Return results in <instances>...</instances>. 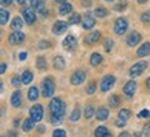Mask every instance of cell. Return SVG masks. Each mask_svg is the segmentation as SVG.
<instances>
[{"label":"cell","mask_w":150,"mask_h":137,"mask_svg":"<svg viewBox=\"0 0 150 137\" xmlns=\"http://www.w3.org/2000/svg\"><path fill=\"white\" fill-rule=\"evenodd\" d=\"M65 110H66V104H65L59 97H54V99L50 101L51 117H64Z\"/></svg>","instance_id":"1"},{"label":"cell","mask_w":150,"mask_h":137,"mask_svg":"<svg viewBox=\"0 0 150 137\" xmlns=\"http://www.w3.org/2000/svg\"><path fill=\"white\" fill-rule=\"evenodd\" d=\"M41 88H43V96H44V97H51V96L54 95L55 85H54V81H52L51 78L43 80V82H41Z\"/></svg>","instance_id":"2"},{"label":"cell","mask_w":150,"mask_h":137,"mask_svg":"<svg viewBox=\"0 0 150 137\" xmlns=\"http://www.w3.org/2000/svg\"><path fill=\"white\" fill-rule=\"evenodd\" d=\"M146 68H147V62L145 60H141V62H137V63L131 66L129 68V75L131 77H138V75H141L143 71H145Z\"/></svg>","instance_id":"3"},{"label":"cell","mask_w":150,"mask_h":137,"mask_svg":"<svg viewBox=\"0 0 150 137\" xmlns=\"http://www.w3.org/2000/svg\"><path fill=\"white\" fill-rule=\"evenodd\" d=\"M30 114V118L35 121V122H40L43 119V115H44V110H43V106L41 104H35L29 111Z\"/></svg>","instance_id":"4"},{"label":"cell","mask_w":150,"mask_h":137,"mask_svg":"<svg viewBox=\"0 0 150 137\" xmlns=\"http://www.w3.org/2000/svg\"><path fill=\"white\" fill-rule=\"evenodd\" d=\"M114 82H116V78H114V75H112V74L105 75V77L102 78V81H100V91H102V92L110 91V89L113 88Z\"/></svg>","instance_id":"5"},{"label":"cell","mask_w":150,"mask_h":137,"mask_svg":"<svg viewBox=\"0 0 150 137\" xmlns=\"http://www.w3.org/2000/svg\"><path fill=\"white\" fill-rule=\"evenodd\" d=\"M128 29V22L125 18H118L116 22H114V33L116 34H124V33L127 32Z\"/></svg>","instance_id":"6"},{"label":"cell","mask_w":150,"mask_h":137,"mask_svg":"<svg viewBox=\"0 0 150 137\" xmlns=\"http://www.w3.org/2000/svg\"><path fill=\"white\" fill-rule=\"evenodd\" d=\"M21 13L23 15V19H25V22L28 25H32L35 21H36V15H35V11H33L32 7H23L21 10Z\"/></svg>","instance_id":"7"},{"label":"cell","mask_w":150,"mask_h":137,"mask_svg":"<svg viewBox=\"0 0 150 137\" xmlns=\"http://www.w3.org/2000/svg\"><path fill=\"white\" fill-rule=\"evenodd\" d=\"M8 40L11 44H14V45H18V44H22L23 40H25V34H23L21 30H14L11 34H10Z\"/></svg>","instance_id":"8"},{"label":"cell","mask_w":150,"mask_h":137,"mask_svg":"<svg viewBox=\"0 0 150 137\" xmlns=\"http://www.w3.org/2000/svg\"><path fill=\"white\" fill-rule=\"evenodd\" d=\"M62 45H64L65 50L73 51V50H76V47H77V40H76V37H74V36L69 34V36L65 37V40H64V43H62Z\"/></svg>","instance_id":"9"},{"label":"cell","mask_w":150,"mask_h":137,"mask_svg":"<svg viewBox=\"0 0 150 137\" xmlns=\"http://www.w3.org/2000/svg\"><path fill=\"white\" fill-rule=\"evenodd\" d=\"M86 80V73L83 71V70H77V71H74L72 74V77H70V82H72V85H80L83 84Z\"/></svg>","instance_id":"10"},{"label":"cell","mask_w":150,"mask_h":137,"mask_svg":"<svg viewBox=\"0 0 150 137\" xmlns=\"http://www.w3.org/2000/svg\"><path fill=\"white\" fill-rule=\"evenodd\" d=\"M68 26H69L68 22L58 21V22H55L54 26H52V33L57 34V36H59V34H62V33H65L66 30H68Z\"/></svg>","instance_id":"11"},{"label":"cell","mask_w":150,"mask_h":137,"mask_svg":"<svg viewBox=\"0 0 150 137\" xmlns=\"http://www.w3.org/2000/svg\"><path fill=\"white\" fill-rule=\"evenodd\" d=\"M135 91H137V82H135V81H128L127 84L124 85V88H123L124 95L127 96L128 99H131L132 96H134Z\"/></svg>","instance_id":"12"},{"label":"cell","mask_w":150,"mask_h":137,"mask_svg":"<svg viewBox=\"0 0 150 137\" xmlns=\"http://www.w3.org/2000/svg\"><path fill=\"white\" fill-rule=\"evenodd\" d=\"M142 40V36H141V33H138V32H132L129 36L127 37V44L129 47H135L139 43V41Z\"/></svg>","instance_id":"13"},{"label":"cell","mask_w":150,"mask_h":137,"mask_svg":"<svg viewBox=\"0 0 150 137\" xmlns=\"http://www.w3.org/2000/svg\"><path fill=\"white\" fill-rule=\"evenodd\" d=\"M137 55L139 58H143V56H147L150 55V43H145V44H142L137 51Z\"/></svg>","instance_id":"14"},{"label":"cell","mask_w":150,"mask_h":137,"mask_svg":"<svg viewBox=\"0 0 150 137\" xmlns=\"http://www.w3.org/2000/svg\"><path fill=\"white\" fill-rule=\"evenodd\" d=\"M81 25L86 30H90V29H92V27L95 26V19L91 18L90 15H87L84 19H81Z\"/></svg>","instance_id":"15"},{"label":"cell","mask_w":150,"mask_h":137,"mask_svg":"<svg viewBox=\"0 0 150 137\" xmlns=\"http://www.w3.org/2000/svg\"><path fill=\"white\" fill-rule=\"evenodd\" d=\"M100 38V32H98V30H94L92 33H90L88 36H87L86 41L88 43V44H95L96 41H99Z\"/></svg>","instance_id":"16"},{"label":"cell","mask_w":150,"mask_h":137,"mask_svg":"<svg viewBox=\"0 0 150 137\" xmlns=\"http://www.w3.org/2000/svg\"><path fill=\"white\" fill-rule=\"evenodd\" d=\"M109 118V110L105 108V107H100L98 111H96V119L99 121H106Z\"/></svg>","instance_id":"17"},{"label":"cell","mask_w":150,"mask_h":137,"mask_svg":"<svg viewBox=\"0 0 150 137\" xmlns=\"http://www.w3.org/2000/svg\"><path fill=\"white\" fill-rule=\"evenodd\" d=\"M11 104L13 107H19L21 106V92L19 91H15L11 96Z\"/></svg>","instance_id":"18"},{"label":"cell","mask_w":150,"mask_h":137,"mask_svg":"<svg viewBox=\"0 0 150 137\" xmlns=\"http://www.w3.org/2000/svg\"><path fill=\"white\" fill-rule=\"evenodd\" d=\"M23 26V21L19 17H15L11 22V30H21Z\"/></svg>","instance_id":"19"},{"label":"cell","mask_w":150,"mask_h":137,"mask_svg":"<svg viewBox=\"0 0 150 137\" xmlns=\"http://www.w3.org/2000/svg\"><path fill=\"white\" fill-rule=\"evenodd\" d=\"M72 10H73V6L70 4V3H62L58 11H59V15H66V14H69Z\"/></svg>","instance_id":"20"},{"label":"cell","mask_w":150,"mask_h":137,"mask_svg":"<svg viewBox=\"0 0 150 137\" xmlns=\"http://www.w3.org/2000/svg\"><path fill=\"white\" fill-rule=\"evenodd\" d=\"M65 59L62 58V56H55L54 58V67L57 68V70H64L65 68Z\"/></svg>","instance_id":"21"},{"label":"cell","mask_w":150,"mask_h":137,"mask_svg":"<svg viewBox=\"0 0 150 137\" xmlns=\"http://www.w3.org/2000/svg\"><path fill=\"white\" fill-rule=\"evenodd\" d=\"M21 80H22V84H23V85H28V84H30V82H32V80H33L32 71H29V70L23 71V74L21 75Z\"/></svg>","instance_id":"22"},{"label":"cell","mask_w":150,"mask_h":137,"mask_svg":"<svg viewBox=\"0 0 150 137\" xmlns=\"http://www.w3.org/2000/svg\"><path fill=\"white\" fill-rule=\"evenodd\" d=\"M35 121H33L32 118H28L23 121L22 123V129H23V132H29V130H32L33 128H35Z\"/></svg>","instance_id":"23"},{"label":"cell","mask_w":150,"mask_h":137,"mask_svg":"<svg viewBox=\"0 0 150 137\" xmlns=\"http://www.w3.org/2000/svg\"><path fill=\"white\" fill-rule=\"evenodd\" d=\"M37 97H39V89L36 87L29 88V91H28V99L35 101V100H37Z\"/></svg>","instance_id":"24"},{"label":"cell","mask_w":150,"mask_h":137,"mask_svg":"<svg viewBox=\"0 0 150 137\" xmlns=\"http://www.w3.org/2000/svg\"><path fill=\"white\" fill-rule=\"evenodd\" d=\"M8 18H10L8 11L4 8H0V25H6L8 22Z\"/></svg>","instance_id":"25"},{"label":"cell","mask_w":150,"mask_h":137,"mask_svg":"<svg viewBox=\"0 0 150 137\" xmlns=\"http://www.w3.org/2000/svg\"><path fill=\"white\" fill-rule=\"evenodd\" d=\"M90 62H91V66H98L99 63H102V55L98 54V52L92 54V55H91V59H90Z\"/></svg>","instance_id":"26"},{"label":"cell","mask_w":150,"mask_h":137,"mask_svg":"<svg viewBox=\"0 0 150 137\" xmlns=\"http://www.w3.org/2000/svg\"><path fill=\"white\" fill-rule=\"evenodd\" d=\"M95 137H105L106 134H109V130H108V128H105V126H98V128L95 129Z\"/></svg>","instance_id":"27"},{"label":"cell","mask_w":150,"mask_h":137,"mask_svg":"<svg viewBox=\"0 0 150 137\" xmlns=\"http://www.w3.org/2000/svg\"><path fill=\"white\" fill-rule=\"evenodd\" d=\"M131 117V111L127 108H123L120 110V113H118V118L123 119V121H128V118Z\"/></svg>","instance_id":"28"},{"label":"cell","mask_w":150,"mask_h":137,"mask_svg":"<svg viewBox=\"0 0 150 137\" xmlns=\"http://www.w3.org/2000/svg\"><path fill=\"white\" fill-rule=\"evenodd\" d=\"M37 68H39V70H46L47 68V62H46V59H44V58H43V56H39V58H37Z\"/></svg>","instance_id":"29"},{"label":"cell","mask_w":150,"mask_h":137,"mask_svg":"<svg viewBox=\"0 0 150 137\" xmlns=\"http://www.w3.org/2000/svg\"><path fill=\"white\" fill-rule=\"evenodd\" d=\"M79 22H81V17H80V14H73L72 17L69 18L68 23L69 25H76V23Z\"/></svg>","instance_id":"30"},{"label":"cell","mask_w":150,"mask_h":137,"mask_svg":"<svg viewBox=\"0 0 150 137\" xmlns=\"http://www.w3.org/2000/svg\"><path fill=\"white\" fill-rule=\"evenodd\" d=\"M95 15L98 18H105L106 15H108V10L105 8V7H98L95 10Z\"/></svg>","instance_id":"31"},{"label":"cell","mask_w":150,"mask_h":137,"mask_svg":"<svg viewBox=\"0 0 150 137\" xmlns=\"http://www.w3.org/2000/svg\"><path fill=\"white\" fill-rule=\"evenodd\" d=\"M109 104H110V107H118L120 106V99H118V96L117 95H113L112 97L109 99Z\"/></svg>","instance_id":"32"},{"label":"cell","mask_w":150,"mask_h":137,"mask_svg":"<svg viewBox=\"0 0 150 137\" xmlns=\"http://www.w3.org/2000/svg\"><path fill=\"white\" fill-rule=\"evenodd\" d=\"M95 114V110H94V107L92 106H88V107H86V111H84V117H86L87 119L92 118V115Z\"/></svg>","instance_id":"33"},{"label":"cell","mask_w":150,"mask_h":137,"mask_svg":"<svg viewBox=\"0 0 150 137\" xmlns=\"http://www.w3.org/2000/svg\"><path fill=\"white\" fill-rule=\"evenodd\" d=\"M95 89H96V84L94 81H91L90 84H88V87H87L86 92L88 93V95H94V93H95Z\"/></svg>","instance_id":"34"},{"label":"cell","mask_w":150,"mask_h":137,"mask_svg":"<svg viewBox=\"0 0 150 137\" xmlns=\"http://www.w3.org/2000/svg\"><path fill=\"white\" fill-rule=\"evenodd\" d=\"M79 118H80V110L76 107V108L73 110V113L70 114V121L76 122V121H79Z\"/></svg>","instance_id":"35"},{"label":"cell","mask_w":150,"mask_h":137,"mask_svg":"<svg viewBox=\"0 0 150 137\" xmlns=\"http://www.w3.org/2000/svg\"><path fill=\"white\" fill-rule=\"evenodd\" d=\"M52 137H66V132L62 129H55L52 133Z\"/></svg>","instance_id":"36"},{"label":"cell","mask_w":150,"mask_h":137,"mask_svg":"<svg viewBox=\"0 0 150 137\" xmlns=\"http://www.w3.org/2000/svg\"><path fill=\"white\" fill-rule=\"evenodd\" d=\"M11 84H13L15 88H19L21 85H22V80L19 77H13L11 78Z\"/></svg>","instance_id":"37"},{"label":"cell","mask_w":150,"mask_h":137,"mask_svg":"<svg viewBox=\"0 0 150 137\" xmlns=\"http://www.w3.org/2000/svg\"><path fill=\"white\" fill-rule=\"evenodd\" d=\"M141 19L143 23H150V11H146L141 15Z\"/></svg>","instance_id":"38"},{"label":"cell","mask_w":150,"mask_h":137,"mask_svg":"<svg viewBox=\"0 0 150 137\" xmlns=\"http://www.w3.org/2000/svg\"><path fill=\"white\" fill-rule=\"evenodd\" d=\"M41 4H44V3H43V0H30V7H32V8L37 10Z\"/></svg>","instance_id":"39"},{"label":"cell","mask_w":150,"mask_h":137,"mask_svg":"<svg viewBox=\"0 0 150 137\" xmlns=\"http://www.w3.org/2000/svg\"><path fill=\"white\" fill-rule=\"evenodd\" d=\"M37 11L40 13V15H41V17H47V15H48V10L46 8V6H44V4H41L40 7L37 8Z\"/></svg>","instance_id":"40"},{"label":"cell","mask_w":150,"mask_h":137,"mask_svg":"<svg viewBox=\"0 0 150 137\" xmlns=\"http://www.w3.org/2000/svg\"><path fill=\"white\" fill-rule=\"evenodd\" d=\"M112 47H113V41L110 40V38H108V40L105 41V51H106V52H110V51H112Z\"/></svg>","instance_id":"41"},{"label":"cell","mask_w":150,"mask_h":137,"mask_svg":"<svg viewBox=\"0 0 150 137\" xmlns=\"http://www.w3.org/2000/svg\"><path fill=\"white\" fill-rule=\"evenodd\" d=\"M125 7H127V1H123V3H118V4L114 6V10L116 11H123Z\"/></svg>","instance_id":"42"},{"label":"cell","mask_w":150,"mask_h":137,"mask_svg":"<svg viewBox=\"0 0 150 137\" xmlns=\"http://www.w3.org/2000/svg\"><path fill=\"white\" fill-rule=\"evenodd\" d=\"M149 117H150L149 110H142L141 113L138 114V118H149Z\"/></svg>","instance_id":"43"},{"label":"cell","mask_w":150,"mask_h":137,"mask_svg":"<svg viewBox=\"0 0 150 137\" xmlns=\"http://www.w3.org/2000/svg\"><path fill=\"white\" fill-rule=\"evenodd\" d=\"M62 118L64 117H51V122L54 123V125H59V123L62 122Z\"/></svg>","instance_id":"44"},{"label":"cell","mask_w":150,"mask_h":137,"mask_svg":"<svg viewBox=\"0 0 150 137\" xmlns=\"http://www.w3.org/2000/svg\"><path fill=\"white\" fill-rule=\"evenodd\" d=\"M48 47H50V43H48V41H40V44H39V48H40V50H44V48H48Z\"/></svg>","instance_id":"45"},{"label":"cell","mask_w":150,"mask_h":137,"mask_svg":"<svg viewBox=\"0 0 150 137\" xmlns=\"http://www.w3.org/2000/svg\"><path fill=\"white\" fill-rule=\"evenodd\" d=\"M143 134H145V136H150V122L145 125V128H143Z\"/></svg>","instance_id":"46"},{"label":"cell","mask_w":150,"mask_h":137,"mask_svg":"<svg viewBox=\"0 0 150 137\" xmlns=\"http://www.w3.org/2000/svg\"><path fill=\"white\" fill-rule=\"evenodd\" d=\"M125 123H127V121H123V119L118 118L117 121H116V126H118V128H123V126H125Z\"/></svg>","instance_id":"47"},{"label":"cell","mask_w":150,"mask_h":137,"mask_svg":"<svg viewBox=\"0 0 150 137\" xmlns=\"http://www.w3.org/2000/svg\"><path fill=\"white\" fill-rule=\"evenodd\" d=\"M6 70H7V64H6V63H0V75H1V74H4Z\"/></svg>","instance_id":"48"},{"label":"cell","mask_w":150,"mask_h":137,"mask_svg":"<svg viewBox=\"0 0 150 137\" xmlns=\"http://www.w3.org/2000/svg\"><path fill=\"white\" fill-rule=\"evenodd\" d=\"M13 3V0H0V4L1 6H10Z\"/></svg>","instance_id":"49"},{"label":"cell","mask_w":150,"mask_h":137,"mask_svg":"<svg viewBox=\"0 0 150 137\" xmlns=\"http://www.w3.org/2000/svg\"><path fill=\"white\" fill-rule=\"evenodd\" d=\"M26 52H21V54H19V60H25L26 59Z\"/></svg>","instance_id":"50"},{"label":"cell","mask_w":150,"mask_h":137,"mask_svg":"<svg viewBox=\"0 0 150 137\" xmlns=\"http://www.w3.org/2000/svg\"><path fill=\"white\" fill-rule=\"evenodd\" d=\"M81 3H83V6H86V7H90V6H91V0H83Z\"/></svg>","instance_id":"51"},{"label":"cell","mask_w":150,"mask_h":137,"mask_svg":"<svg viewBox=\"0 0 150 137\" xmlns=\"http://www.w3.org/2000/svg\"><path fill=\"white\" fill-rule=\"evenodd\" d=\"M118 137H131V134L127 133V132H123V133H120V134H118Z\"/></svg>","instance_id":"52"},{"label":"cell","mask_w":150,"mask_h":137,"mask_svg":"<svg viewBox=\"0 0 150 137\" xmlns=\"http://www.w3.org/2000/svg\"><path fill=\"white\" fill-rule=\"evenodd\" d=\"M44 132H46V126H43V125L39 126V133H44Z\"/></svg>","instance_id":"53"},{"label":"cell","mask_w":150,"mask_h":137,"mask_svg":"<svg viewBox=\"0 0 150 137\" xmlns=\"http://www.w3.org/2000/svg\"><path fill=\"white\" fill-rule=\"evenodd\" d=\"M3 91H4V84H3V81L0 80V93H1Z\"/></svg>","instance_id":"54"},{"label":"cell","mask_w":150,"mask_h":137,"mask_svg":"<svg viewBox=\"0 0 150 137\" xmlns=\"http://www.w3.org/2000/svg\"><path fill=\"white\" fill-rule=\"evenodd\" d=\"M15 1H17V3H18V4L23 6V4H25V1H26V0H15Z\"/></svg>","instance_id":"55"},{"label":"cell","mask_w":150,"mask_h":137,"mask_svg":"<svg viewBox=\"0 0 150 137\" xmlns=\"http://www.w3.org/2000/svg\"><path fill=\"white\" fill-rule=\"evenodd\" d=\"M8 137H17V133H15V132H10L8 133Z\"/></svg>","instance_id":"56"},{"label":"cell","mask_w":150,"mask_h":137,"mask_svg":"<svg viewBox=\"0 0 150 137\" xmlns=\"http://www.w3.org/2000/svg\"><path fill=\"white\" fill-rule=\"evenodd\" d=\"M146 85H147V88L150 89V77L147 78V80H146Z\"/></svg>","instance_id":"57"},{"label":"cell","mask_w":150,"mask_h":137,"mask_svg":"<svg viewBox=\"0 0 150 137\" xmlns=\"http://www.w3.org/2000/svg\"><path fill=\"white\" fill-rule=\"evenodd\" d=\"M138 3H139V4H145L146 1H147V0H137Z\"/></svg>","instance_id":"58"},{"label":"cell","mask_w":150,"mask_h":137,"mask_svg":"<svg viewBox=\"0 0 150 137\" xmlns=\"http://www.w3.org/2000/svg\"><path fill=\"white\" fill-rule=\"evenodd\" d=\"M57 3H66V0H55Z\"/></svg>","instance_id":"59"},{"label":"cell","mask_w":150,"mask_h":137,"mask_svg":"<svg viewBox=\"0 0 150 137\" xmlns=\"http://www.w3.org/2000/svg\"><path fill=\"white\" fill-rule=\"evenodd\" d=\"M134 136H135V137H142V133H135Z\"/></svg>","instance_id":"60"},{"label":"cell","mask_w":150,"mask_h":137,"mask_svg":"<svg viewBox=\"0 0 150 137\" xmlns=\"http://www.w3.org/2000/svg\"><path fill=\"white\" fill-rule=\"evenodd\" d=\"M105 137H113V136H112V134H110V133H109V134H106V136H105Z\"/></svg>","instance_id":"61"},{"label":"cell","mask_w":150,"mask_h":137,"mask_svg":"<svg viewBox=\"0 0 150 137\" xmlns=\"http://www.w3.org/2000/svg\"><path fill=\"white\" fill-rule=\"evenodd\" d=\"M108 1H113V0H108Z\"/></svg>","instance_id":"62"}]
</instances>
